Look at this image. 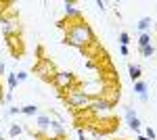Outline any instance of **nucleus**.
I'll list each match as a JSON object with an SVG mask.
<instances>
[{
    "mask_svg": "<svg viewBox=\"0 0 157 140\" xmlns=\"http://www.w3.org/2000/svg\"><path fill=\"white\" fill-rule=\"evenodd\" d=\"M61 29H65V44L75 46L80 50H86L88 46L94 44V34L90 29V25L86 23L84 19H78V21H59L57 23Z\"/></svg>",
    "mask_w": 157,
    "mask_h": 140,
    "instance_id": "f257e3e1",
    "label": "nucleus"
},
{
    "mask_svg": "<svg viewBox=\"0 0 157 140\" xmlns=\"http://www.w3.org/2000/svg\"><path fill=\"white\" fill-rule=\"evenodd\" d=\"M63 100H65L67 107H71L73 111H80V109H88V105L92 103V96L82 92L80 86H75V88H71L67 94H63Z\"/></svg>",
    "mask_w": 157,
    "mask_h": 140,
    "instance_id": "f03ea898",
    "label": "nucleus"
},
{
    "mask_svg": "<svg viewBox=\"0 0 157 140\" xmlns=\"http://www.w3.org/2000/svg\"><path fill=\"white\" fill-rule=\"evenodd\" d=\"M50 84H52L61 94L69 92L71 88H75V86H82V84L75 80V75H73L71 71H57V75L52 78V82H50Z\"/></svg>",
    "mask_w": 157,
    "mask_h": 140,
    "instance_id": "7ed1b4c3",
    "label": "nucleus"
},
{
    "mask_svg": "<svg viewBox=\"0 0 157 140\" xmlns=\"http://www.w3.org/2000/svg\"><path fill=\"white\" fill-rule=\"evenodd\" d=\"M34 75H38L40 80H44V82H52V78L57 75V67H55V63L50 61V59H38V63L34 65Z\"/></svg>",
    "mask_w": 157,
    "mask_h": 140,
    "instance_id": "20e7f679",
    "label": "nucleus"
},
{
    "mask_svg": "<svg viewBox=\"0 0 157 140\" xmlns=\"http://www.w3.org/2000/svg\"><path fill=\"white\" fill-rule=\"evenodd\" d=\"M6 42H9V48H11V55H13L15 59L23 55L25 46H23V40H21V34H19V32H17V34H13V36H6Z\"/></svg>",
    "mask_w": 157,
    "mask_h": 140,
    "instance_id": "39448f33",
    "label": "nucleus"
},
{
    "mask_svg": "<svg viewBox=\"0 0 157 140\" xmlns=\"http://www.w3.org/2000/svg\"><path fill=\"white\" fill-rule=\"evenodd\" d=\"M63 6H65V15H67L65 21H78V19H82V11H78L73 2H65Z\"/></svg>",
    "mask_w": 157,
    "mask_h": 140,
    "instance_id": "423d86ee",
    "label": "nucleus"
},
{
    "mask_svg": "<svg viewBox=\"0 0 157 140\" xmlns=\"http://www.w3.org/2000/svg\"><path fill=\"white\" fill-rule=\"evenodd\" d=\"M107 109H111V105L105 98H92V103L88 105V111H92V113H101V111H107Z\"/></svg>",
    "mask_w": 157,
    "mask_h": 140,
    "instance_id": "0eeeda50",
    "label": "nucleus"
},
{
    "mask_svg": "<svg viewBox=\"0 0 157 140\" xmlns=\"http://www.w3.org/2000/svg\"><path fill=\"white\" fill-rule=\"evenodd\" d=\"M153 25L151 21V17H143L140 21H138V29H140V34H149V27Z\"/></svg>",
    "mask_w": 157,
    "mask_h": 140,
    "instance_id": "6e6552de",
    "label": "nucleus"
},
{
    "mask_svg": "<svg viewBox=\"0 0 157 140\" xmlns=\"http://www.w3.org/2000/svg\"><path fill=\"white\" fill-rule=\"evenodd\" d=\"M128 73H130V78H132V82H138L140 80V67L138 65H128Z\"/></svg>",
    "mask_w": 157,
    "mask_h": 140,
    "instance_id": "1a4fd4ad",
    "label": "nucleus"
},
{
    "mask_svg": "<svg viewBox=\"0 0 157 140\" xmlns=\"http://www.w3.org/2000/svg\"><path fill=\"white\" fill-rule=\"evenodd\" d=\"M134 92L138 94V96H145V94H147V84L140 82V80H138V82H134Z\"/></svg>",
    "mask_w": 157,
    "mask_h": 140,
    "instance_id": "9d476101",
    "label": "nucleus"
},
{
    "mask_svg": "<svg viewBox=\"0 0 157 140\" xmlns=\"http://www.w3.org/2000/svg\"><path fill=\"white\" fill-rule=\"evenodd\" d=\"M50 121H52V119H50L48 115H38V119H36V123L40 128H50Z\"/></svg>",
    "mask_w": 157,
    "mask_h": 140,
    "instance_id": "9b49d317",
    "label": "nucleus"
},
{
    "mask_svg": "<svg viewBox=\"0 0 157 140\" xmlns=\"http://www.w3.org/2000/svg\"><path fill=\"white\" fill-rule=\"evenodd\" d=\"M138 52H140L145 59H149V57H153V55H155V46H153V44H149V46H145V48H138Z\"/></svg>",
    "mask_w": 157,
    "mask_h": 140,
    "instance_id": "f8f14e48",
    "label": "nucleus"
},
{
    "mask_svg": "<svg viewBox=\"0 0 157 140\" xmlns=\"http://www.w3.org/2000/svg\"><path fill=\"white\" fill-rule=\"evenodd\" d=\"M21 132H23V128H21L19 123H11V128H9V136H11V138H17Z\"/></svg>",
    "mask_w": 157,
    "mask_h": 140,
    "instance_id": "ddd939ff",
    "label": "nucleus"
},
{
    "mask_svg": "<svg viewBox=\"0 0 157 140\" xmlns=\"http://www.w3.org/2000/svg\"><path fill=\"white\" fill-rule=\"evenodd\" d=\"M21 113H23V115H38V105H25V107H21Z\"/></svg>",
    "mask_w": 157,
    "mask_h": 140,
    "instance_id": "4468645a",
    "label": "nucleus"
},
{
    "mask_svg": "<svg viewBox=\"0 0 157 140\" xmlns=\"http://www.w3.org/2000/svg\"><path fill=\"white\" fill-rule=\"evenodd\" d=\"M151 44V36L149 34H140V38H138V48H145Z\"/></svg>",
    "mask_w": 157,
    "mask_h": 140,
    "instance_id": "2eb2a0df",
    "label": "nucleus"
},
{
    "mask_svg": "<svg viewBox=\"0 0 157 140\" xmlns=\"http://www.w3.org/2000/svg\"><path fill=\"white\" fill-rule=\"evenodd\" d=\"M6 82H9V92H13V90L17 88V75H15V73H9Z\"/></svg>",
    "mask_w": 157,
    "mask_h": 140,
    "instance_id": "dca6fc26",
    "label": "nucleus"
},
{
    "mask_svg": "<svg viewBox=\"0 0 157 140\" xmlns=\"http://www.w3.org/2000/svg\"><path fill=\"white\" fill-rule=\"evenodd\" d=\"M128 128H130V130H134V132H138V130H140V119H138V117L130 119V121H128Z\"/></svg>",
    "mask_w": 157,
    "mask_h": 140,
    "instance_id": "f3484780",
    "label": "nucleus"
},
{
    "mask_svg": "<svg viewBox=\"0 0 157 140\" xmlns=\"http://www.w3.org/2000/svg\"><path fill=\"white\" fill-rule=\"evenodd\" d=\"M120 44L121 46H128V44H130V34H128V32H121L120 34Z\"/></svg>",
    "mask_w": 157,
    "mask_h": 140,
    "instance_id": "a211bd4d",
    "label": "nucleus"
},
{
    "mask_svg": "<svg viewBox=\"0 0 157 140\" xmlns=\"http://www.w3.org/2000/svg\"><path fill=\"white\" fill-rule=\"evenodd\" d=\"M124 117H126V121H130V119H134V117H136V111H134V109H130V107H126Z\"/></svg>",
    "mask_w": 157,
    "mask_h": 140,
    "instance_id": "6ab92c4d",
    "label": "nucleus"
},
{
    "mask_svg": "<svg viewBox=\"0 0 157 140\" xmlns=\"http://www.w3.org/2000/svg\"><path fill=\"white\" fill-rule=\"evenodd\" d=\"M15 75H17V84H21V82L27 80V71H17Z\"/></svg>",
    "mask_w": 157,
    "mask_h": 140,
    "instance_id": "aec40b11",
    "label": "nucleus"
},
{
    "mask_svg": "<svg viewBox=\"0 0 157 140\" xmlns=\"http://www.w3.org/2000/svg\"><path fill=\"white\" fill-rule=\"evenodd\" d=\"M145 136H147V138H151V140H155V138H157V134H155V130L151 128V126H149V128H147V130H145Z\"/></svg>",
    "mask_w": 157,
    "mask_h": 140,
    "instance_id": "412c9836",
    "label": "nucleus"
},
{
    "mask_svg": "<svg viewBox=\"0 0 157 140\" xmlns=\"http://www.w3.org/2000/svg\"><path fill=\"white\" fill-rule=\"evenodd\" d=\"M21 113V107H11L9 109V115H19Z\"/></svg>",
    "mask_w": 157,
    "mask_h": 140,
    "instance_id": "4be33fe9",
    "label": "nucleus"
},
{
    "mask_svg": "<svg viewBox=\"0 0 157 140\" xmlns=\"http://www.w3.org/2000/svg\"><path fill=\"white\" fill-rule=\"evenodd\" d=\"M120 55H121V57H128V46H121L120 48Z\"/></svg>",
    "mask_w": 157,
    "mask_h": 140,
    "instance_id": "5701e85b",
    "label": "nucleus"
},
{
    "mask_svg": "<svg viewBox=\"0 0 157 140\" xmlns=\"http://www.w3.org/2000/svg\"><path fill=\"white\" fill-rule=\"evenodd\" d=\"M97 6L101 9V11H105V2H103V0H97Z\"/></svg>",
    "mask_w": 157,
    "mask_h": 140,
    "instance_id": "b1692460",
    "label": "nucleus"
},
{
    "mask_svg": "<svg viewBox=\"0 0 157 140\" xmlns=\"http://www.w3.org/2000/svg\"><path fill=\"white\" fill-rule=\"evenodd\" d=\"M4 71H6V65H4V61H0V75H2Z\"/></svg>",
    "mask_w": 157,
    "mask_h": 140,
    "instance_id": "393cba45",
    "label": "nucleus"
},
{
    "mask_svg": "<svg viewBox=\"0 0 157 140\" xmlns=\"http://www.w3.org/2000/svg\"><path fill=\"white\" fill-rule=\"evenodd\" d=\"M136 140H151V138H147L145 134H138V136H136Z\"/></svg>",
    "mask_w": 157,
    "mask_h": 140,
    "instance_id": "a878e982",
    "label": "nucleus"
},
{
    "mask_svg": "<svg viewBox=\"0 0 157 140\" xmlns=\"http://www.w3.org/2000/svg\"><path fill=\"white\" fill-rule=\"evenodd\" d=\"M0 140H6V138H4V136H2V134H0Z\"/></svg>",
    "mask_w": 157,
    "mask_h": 140,
    "instance_id": "bb28decb",
    "label": "nucleus"
}]
</instances>
